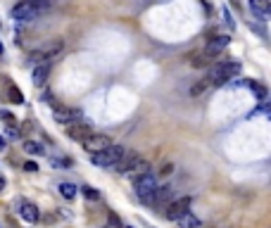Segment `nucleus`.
Listing matches in <instances>:
<instances>
[{
  "mask_svg": "<svg viewBox=\"0 0 271 228\" xmlns=\"http://www.w3.org/2000/svg\"><path fill=\"white\" fill-rule=\"evenodd\" d=\"M247 86H250V91L254 93V98H257V100H266V88H264L262 83H247Z\"/></svg>",
  "mask_w": 271,
  "mask_h": 228,
  "instance_id": "nucleus-18",
  "label": "nucleus"
},
{
  "mask_svg": "<svg viewBox=\"0 0 271 228\" xmlns=\"http://www.w3.org/2000/svg\"><path fill=\"white\" fill-rule=\"evenodd\" d=\"M176 223H179V228H200L202 223H200V219L193 214V211H186V214H181L179 219H176Z\"/></svg>",
  "mask_w": 271,
  "mask_h": 228,
  "instance_id": "nucleus-13",
  "label": "nucleus"
},
{
  "mask_svg": "<svg viewBox=\"0 0 271 228\" xmlns=\"http://www.w3.org/2000/svg\"><path fill=\"white\" fill-rule=\"evenodd\" d=\"M0 121H5V124H15V121H12V114H10L8 110H0Z\"/></svg>",
  "mask_w": 271,
  "mask_h": 228,
  "instance_id": "nucleus-22",
  "label": "nucleus"
},
{
  "mask_svg": "<svg viewBox=\"0 0 271 228\" xmlns=\"http://www.w3.org/2000/svg\"><path fill=\"white\" fill-rule=\"evenodd\" d=\"M48 74H50V64L45 62V64H38L36 69H34V86H43L45 81H48Z\"/></svg>",
  "mask_w": 271,
  "mask_h": 228,
  "instance_id": "nucleus-14",
  "label": "nucleus"
},
{
  "mask_svg": "<svg viewBox=\"0 0 271 228\" xmlns=\"http://www.w3.org/2000/svg\"><path fill=\"white\" fill-rule=\"evenodd\" d=\"M57 190H60V195H62L64 200H74L79 188H76L74 183H69V181H62V183H57Z\"/></svg>",
  "mask_w": 271,
  "mask_h": 228,
  "instance_id": "nucleus-15",
  "label": "nucleus"
},
{
  "mask_svg": "<svg viewBox=\"0 0 271 228\" xmlns=\"http://www.w3.org/2000/svg\"><path fill=\"white\" fill-rule=\"evenodd\" d=\"M24 169H27L29 173H36V171H38V166L34 164V162H27V164H24Z\"/></svg>",
  "mask_w": 271,
  "mask_h": 228,
  "instance_id": "nucleus-24",
  "label": "nucleus"
},
{
  "mask_svg": "<svg viewBox=\"0 0 271 228\" xmlns=\"http://www.w3.org/2000/svg\"><path fill=\"white\" fill-rule=\"evenodd\" d=\"M19 216H22V221H27V223H36L38 221V207L34 204V202H19Z\"/></svg>",
  "mask_w": 271,
  "mask_h": 228,
  "instance_id": "nucleus-10",
  "label": "nucleus"
},
{
  "mask_svg": "<svg viewBox=\"0 0 271 228\" xmlns=\"http://www.w3.org/2000/svg\"><path fill=\"white\" fill-rule=\"evenodd\" d=\"M60 53H62V41H55V43H48V46H43V48H36V50L29 55V62L45 64V62H50L53 57H57Z\"/></svg>",
  "mask_w": 271,
  "mask_h": 228,
  "instance_id": "nucleus-4",
  "label": "nucleus"
},
{
  "mask_svg": "<svg viewBox=\"0 0 271 228\" xmlns=\"http://www.w3.org/2000/svg\"><path fill=\"white\" fill-rule=\"evenodd\" d=\"M10 93H12V100H15V102H24V98L19 95V91H17V88H12V91H10Z\"/></svg>",
  "mask_w": 271,
  "mask_h": 228,
  "instance_id": "nucleus-23",
  "label": "nucleus"
},
{
  "mask_svg": "<svg viewBox=\"0 0 271 228\" xmlns=\"http://www.w3.org/2000/svg\"><path fill=\"white\" fill-rule=\"evenodd\" d=\"M190 197H179V200H169L167 202V209H164V216L169 221H176L181 214H186L190 209Z\"/></svg>",
  "mask_w": 271,
  "mask_h": 228,
  "instance_id": "nucleus-5",
  "label": "nucleus"
},
{
  "mask_svg": "<svg viewBox=\"0 0 271 228\" xmlns=\"http://www.w3.org/2000/svg\"><path fill=\"white\" fill-rule=\"evenodd\" d=\"M107 145H112V140H109L105 133H90V136L83 138V150L90 152V155H95L100 150H105Z\"/></svg>",
  "mask_w": 271,
  "mask_h": 228,
  "instance_id": "nucleus-7",
  "label": "nucleus"
},
{
  "mask_svg": "<svg viewBox=\"0 0 271 228\" xmlns=\"http://www.w3.org/2000/svg\"><path fill=\"white\" fill-rule=\"evenodd\" d=\"M12 17L17 19V22H34V19L41 17V10L31 0H27V3H22V5H17V8L12 10Z\"/></svg>",
  "mask_w": 271,
  "mask_h": 228,
  "instance_id": "nucleus-6",
  "label": "nucleus"
},
{
  "mask_svg": "<svg viewBox=\"0 0 271 228\" xmlns=\"http://www.w3.org/2000/svg\"><path fill=\"white\" fill-rule=\"evenodd\" d=\"M24 152H29V155H45V147L41 143H34V140H24Z\"/></svg>",
  "mask_w": 271,
  "mask_h": 228,
  "instance_id": "nucleus-17",
  "label": "nucleus"
},
{
  "mask_svg": "<svg viewBox=\"0 0 271 228\" xmlns=\"http://www.w3.org/2000/svg\"><path fill=\"white\" fill-rule=\"evenodd\" d=\"M53 164H55V166H69L72 162H69V159H55Z\"/></svg>",
  "mask_w": 271,
  "mask_h": 228,
  "instance_id": "nucleus-25",
  "label": "nucleus"
},
{
  "mask_svg": "<svg viewBox=\"0 0 271 228\" xmlns=\"http://www.w3.org/2000/svg\"><path fill=\"white\" fill-rule=\"evenodd\" d=\"M172 195H174V188H172V185H162V188L157 185V190L153 192V197H150V202H153L155 207H164L167 202L172 200Z\"/></svg>",
  "mask_w": 271,
  "mask_h": 228,
  "instance_id": "nucleus-11",
  "label": "nucleus"
},
{
  "mask_svg": "<svg viewBox=\"0 0 271 228\" xmlns=\"http://www.w3.org/2000/svg\"><path fill=\"white\" fill-rule=\"evenodd\" d=\"M124 152H126V150L121 145H107L105 150H100V152H95V155L90 157V162L95 166H102V169H112V166L124 157Z\"/></svg>",
  "mask_w": 271,
  "mask_h": 228,
  "instance_id": "nucleus-2",
  "label": "nucleus"
},
{
  "mask_svg": "<svg viewBox=\"0 0 271 228\" xmlns=\"http://www.w3.org/2000/svg\"><path fill=\"white\" fill-rule=\"evenodd\" d=\"M126 228H131V226H126Z\"/></svg>",
  "mask_w": 271,
  "mask_h": 228,
  "instance_id": "nucleus-28",
  "label": "nucleus"
},
{
  "mask_svg": "<svg viewBox=\"0 0 271 228\" xmlns=\"http://www.w3.org/2000/svg\"><path fill=\"white\" fill-rule=\"evenodd\" d=\"M247 5H250V10H252V15H257L259 19H266V17H269V12H271L269 0H250Z\"/></svg>",
  "mask_w": 271,
  "mask_h": 228,
  "instance_id": "nucleus-12",
  "label": "nucleus"
},
{
  "mask_svg": "<svg viewBox=\"0 0 271 228\" xmlns=\"http://www.w3.org/2000/svg\"><path fill=\"white\" fill-rule=\"evenodd\" d=\"M0 190H5V178L0 176Z\"/></svg>",
  "mask_w": 271,
  "mask_h": 228,
  "instance_id": "nucleus-26",
  "label": "nucleus"
},
{
  "mask_svg": "<svg viewBox=\"0 0 271 228\" xmlns=\"http://www.w3.org/2000/svg\"><path fill=\"white\" fill-rule=\"evenodd\" d=\"M5 136H8L10 140H17V138H19V128L15 126V124H8V128H5Z\"/></svg>",
  "mask_w": 271,
  "mask_h": 228,
  "instance_id": "nucleus-19",
  "label": "nucleus"
},
{
  "mask_svg": "<svg viewBox=\"0 0 271 228\" xmlns=\"http://www.w3.org/2000/svg\"><path fill=\"white\" fill-rule=\"evenodd\" d=\"M228 43H231V38L228 36H217V38H212L207 43V48H205V55L207 57H217L221 55L226 48H228Z\"/></svg>",
  "mask_w": 271,
  "mask_h": 228,
  "instance_id": "nucleus-8",
  "label": "nucleus"
},
{
  "mask_svg": "<svg viewBox=\"0 0 271 228\" xmlns=\"http://www.w3.org/2000/svg\"><path fill=\"white\" fill-rule=\"evenodd\" d=\"M133 188H136V195H138L141 200L150 202L153 192L157 190V176H155L153 171L143 173V176H138V178H133Z\"/></svg>",
  "mask_w": 271,
  "mask_h": 228,
  "instance_id": "nucleus-3",
  "label": "nucleus"
},
{
  "mask_svg": "<svg viewBox=\"0 0 271 228\" xmlns=\"http://www.w3.org/2000/svg\"><path fill=\"white\" fill-rule=\"evenodd\" d=\"M148 171H150V164H148L145 159H141V157H138L133 164H131V169H128L126 173H131L133 178H138V176H143V173H148Z\"/></svg>",
  "mask_w": 271,
  "mask_h": 228,
  "instance_id": "nucleus-16",
  "label": "nucleus"
},
{
  "mask_svg": "<svg viewBox=\"0 0 271 228\" xmlns=\"http://www.w3.org/2000/svg\"><path fill=\"white\" fill-rule=\"evenodd\" d=\"M0 150H5V138L0 136Z\"/></svg>",
  "mask_w": 271,
  "mask_h": 228,
  "instance_id": "nucleus-27",
  "label": "nucleus"
},
{
  "mask_svg": "<svg viewBox=\"0 0 271 228\" xmlns=\"http://www.w3.org/2000/svg\"><path fill=\"white\" fill-rule=\"evenodd\" d=\"M79 119H81V112L79 110H69V107H57V110H55V121H57V124L72 126L74 121H79Z\"/></svg>",
  "mask_w": 271,
  "mask_h": 228,
  "instance_id": "nucleus-9",
  "label": "nucleus"
},
{
  "mask_svg": "<svg viewBox=\"0 0 271 228\" xmlns=\"http://www.w3.org/2000/svg\"><path fill=\"white\" fill-rule=\"evenodd\" d=\"M240 74V64L238 62H214L212 67H209V74L205 81L209 83V86H224V83H228L231 79H235Z\"/></svg>",
  "mask_w": 271,
  "mask_h": 228,
  "instance_id": "nucleus-1",
  "label": "nucleus"
},
{
  "mask_svg": "<svg viewBox=\"0 0 271 228\" xmlns=\"http://www.w3.org/2000/svg\"><path fill=\"white\" fill-rule=\"evenodd\" d=\"M207 88H209V83H207V81H202V83H198V86H193V88H190V95H195V98H198L200 93L207 91Z\"/></svg>",
  "mask_w": 271,
  "mask_h": 228,
  "instance_id": "nucleus-20",
  "label": "nucleus"
},
{
  "mask_svg": "<svg viewBox=\"0 0 271 228\" xmlns=\"http://www.w3.org/2000/svg\"><path fill=\"white\" fill-rule=\"evenodd\" d=\"M81 192H83V195H86V197H88V200H98V197H100V195H98V192H95V190H93L90 185H83V188H81Z\"/></svg>",
  "mask_w": 271,
  "mask_h": 228,
  "instance_id": "nucleus-21",
  "label": "nucleus"
},
{
  "mask_svg": "<svg viewBox=\"0 0 271 228\" xmlns=\"http://www.w3.org/2000/svg\"><path fill=\"white\" fill-rule=\"evenodd\" d=\"M200 228H202V226H200Z\"/></svg>",
  "mask_w": 271,
  "mask_h": 228,
  "instance_id": "nucleus-29",
  "label": "nucleus"
}]
</instances>
